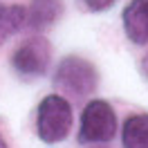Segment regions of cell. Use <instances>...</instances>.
I'll return each instance as SVG.
<instances>
[{"mask_svg":"<svg viewBox=\"0 0 148 148\" xmlns=\"http://www.w3.org/2000/svg\"><path fill=\"white\" fill-rule=\"evenodd\" d=\"M72 128V108L58 94L45 97L38 106L36 132L45 144H58L70 135Z\"/></svg>","mask_w":148,"mask_h":148,"instance_id":"obj_1","label":"cell"},{"mask_svg":"<svg viewBox=\"0 0 148 148\" xmlns=\"http://www.w3.org/2000/svg\"><path fill=\"white\" fill-rule=\"evenodd\" d=\"M99 74L94 70L90 61H85L81 56H67L63 58L54 74V83L63 88L65 92L76 94V97H88L97 90Z\"/></svg>","mask_w":148,"mask_h":148,"instance_id":"obj_2","label":"cell"},{"mask_svg":"<svg viewBox=\"0 0 148 148\" xmlns=\"http://www.w3.org/2000/svg\"><path fill=\"white\" fill-rule=\"evenodd\" d=\"M117 132V117L110 103L94 99L85 106L81 114V128H79V141L81 144H103L110 141Z\"/></svg>","mask_w":148,"mask_h":148,"instance_id":"obj_3","label":"cell"},{"mask_svg":"<svg viewBox=\"0 0 148 148\" xmlns=\"http://www.w3.org/2000/svg\"><path fill=\"white\" fill-rule=\"evenodd\" d=\"M49 58H52V52H49V43L45 38H29L23 45L14 52L11 56V63H14V70L23 76H40V74L47 70L49 65Z\"/></svg>","mask_w":148,"mask_h":148,"instance_id":"obj_4","label":"cell"},{"mask_svg":"<svg viewBox=\"0 0 148 148\" xmlns=\"http://www.w3.org/2000/svg\"><path fill=\"white\" fill-rule=\"evenodd\" d=\"M123 29L132 43H148V0H132L123 9Z\"/></svg>","mask_w":148,"mask_h":148,"instance_id":"obj_5","label":"cell"},{"mask_svg":"<svg viewBox=\"0 0 148 148\" xmlns=\"http://www.w3.org/2000/svg\"><path fill=\"white\" fill-rule=\"evenodd\" d=\"M63 14V0H32L27 11V23L29 27L36 32L52 27Z\"/></svg>","mask_w":148,"mask_h":148,"instance_id":"obj_6","label":"cell"},{"mask_svg":"<svg viewBox=\"0 0 148 148\" xmlns=\"http://www.w3.org/2000/svg\"><path fill=\"white\" fill-rule=\"evenodd\" d=\"M123 148H148V114H132L121 130Z\"/></svg>","mask_w":148,"mask_h":148,"instance_id":"obj_7","label":"cell"},{"mask_svg":"<svg viewBox=\"0 0 148 148\" xmlns=\"http://www.w3.org/2000/svg\"><path fill=\"white\" fill-rule=\"evenodd\" d=\"M27 20V11L20 5H0V45L11 38Z\"/></svg>","mask_w":148,"mask_h":148,"instance_id":"obj_8","label":"cell"},{"mask_svg":"<svg viewBox=\"0 0 148 148\" xmlns=\"http://www.w3.org/2000/svg\"><path fill=\"white\" fill-rule=\"evenodd\" d=\"M112 2H114V0H83V5L90 11H103V9H108Z\"/></svg>","mask_w":148,"mask_h":148,"instance_id":"obj_9","label":"cell"},{"mask_svg":"<svg viewBox=\"0 0 148 148\" xmlns=\"http://www.w3.org/2000/svg\"><path fill=\"white\" fill-rule=\"evenodd\" d=\"M144 74H146V79H148V58L144 61Z\"/></svg>","mask_w":148,"mask_h":148,"instance_id":"obj_10","label":"cell"},{"mask_svg":"<svg viewBox=\"0 0 148 148\" xmlns=\"http://www.w3.org/2000/svg\"><path fill=\"white\" fill-rule=\"evenodd\" d=\"M0 148H7V144H5V139L0 137Z\"/></svg>","mask_w":148,"mask_h":148,"instance_id":"obj_11","label":"cell"}]
</instances>
